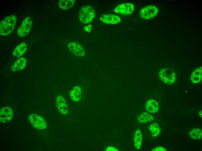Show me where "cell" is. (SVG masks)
Returning a JSON list of instances; mask_svg holds the SVG:
<instances>
[{"instance_id": "1", "label": "cell", "mask_w": 202, "mask_h": 151, "mask_svg": "<svg viewBox=\"0 0 202 151\" xmlns=\"http://www.w3.org/2000/svg\"><path fill=\"white\" fill-rule=\"evenodd\" d=\"M17 20L16 16L12 15L3 19L0 23V34L2 36L10 35L14 30Z\"/></svg>"}, {"instance_id": "2", "label": "cell", "mask_w": 202, "mask_h": 151, "mask_svg": "<svg viewBox=\"0 0 202 151\" xmlns=\"http://www.w3.org/2000/svg\"><path fill=\"white\" fill-rule=\"evenodd\" d=\"M95 15V10L93 7L89 5L82 7L79 13V19L84 24L90 23L94 19Z\"/></svg>"}, {"instance_id": "3", "label": "cell", "mask_w": 202, "mask_h": 151, "mask_svg": "<svg viewBox=\"0 0 202 151\" xmlns=\"http://www.w3.org/2000/svg\"><path fill=\"white\" fill-rule=\"evenodd\" d=\"M159 76L162 81L169 85L173 84L176 80V75L174 71L167 68L161 69L159 71Z\"/></svg>"}, {"instance_id": "4", "label": "cell", "mask_w": 202, "mask_h": 151, "mask_svg": "<svg viewBox=\"0 0 202 151\" xmlns=\"http://www.w3.org/2000/svg\"><path fill=\"white\" fill-rule=\"evenodd\" d=\"M158 11V9L156 6L154 5H150L142 8L139 12V15L143 19H151L156 16Z\"/></svg>"}, {"instance_id": "5", "label": "cell", "mask_w": 202, "mask_h": 151, "mask_svg": "<svg viewBox=\"0 0 202 151\" xmlns=\"http://www.w3.org/2000/svg\"><path fill=\"white\" fill-rule=\"evenodd\" d=\"M33 20L30 17H28L25 18L18 29V35L23 37L27 35L31 30Z\"/></svg>"}, {"instance_id": "6", "label": "cell", "mask_w": 202, "mask_h": 151, "mask_svg": "<svg viewBox=\"0 0 202 151\" xmlns=\"http://www.w3.org/2000/svg\"><path fill=\"white\" fill-rule=\"evenodd\" d=\"M29 121L35 128L40 130H43L47 126L46 121L42 116L37 114H32L28 117Z\"/></svg>"}, {"instance_id": "7", "label": "cell", "mask_w": 202, "mask_h": 151, "mask_svg": "<svg viewBox=\"0 0 202 151\" xmlns=\"http://www.w3.org/2000/svg\"><path fill=\"white\" fill-rule=\"evenodd\" d=\"M134 10V5L131 3H124L118 5L114 9L116 13L123 15H131Z\"/></svg>"}, {"instance_id": "8", "label": "cell", "mask_w": 202, "mask_h": 151, "mask_svg": "<svg viewBox=\"0 0 202 151\" xmlns=\"http://www.w3.org/2000/svg\"><path fill=\"white\" fill-rule=\"evenodd\" d=\"M69 51L74 55L80 57H83L86 55V52L82 46L76 42H71L67 45Z\"/></svg>"}, {"instance_id": "9", "label": "cell", "mask_w": 202, "mask_h": 151, "mask_svg": "<svg viewBox=\"0 0 202 151\" xmlns=\"http://www.w3.org/2000/svg\"><path fill=\"white\" fill-rule=\"evenodd\" d=\"M13 116V112L9 107H3L0 110V121L1 123H5L9 122Z\"/></svg>"}, {"instance_id": "10", "label": "cell", "mask_w": 202, "mask_h": 151, "mask_svg": "<svg viewBox=\"0 0 202 151\" xmlns=\"http://www.w3.org/2000/svg\"><path fill=\"white\" fill-rule=\"evenodd\" d=\"M100 19L103 23L109 24H117L121 21L119 16L112 14L103 15L100 17Z\"/></svg>"}, {"instance_id": "11", "label": "cell", "mask_w": 202, "mask_h": 151, "mask_svg": "<svg viewBox=\"0 0 202 151\" xmlns=\"http://www.w3.org/2000/svg\"><path fill=\"white\" fill-rule=\"evenodd\" d=\"M56 105L59 111L61 114L66 115L68 113V106L66 100L63 96L59 95L57 97Z\"/></svg>"}, {"instance_id": "12", "label": "cell", "mask_w": 202, "mask_h": 151, "mask_svg": "<svg viewBox=\"0 0 202 151\" xmlns=\"http://www.w3.org/2000/svg\"><path fill=\"white\" fill-rule=\"evenodd\" d=\"M27 63L26 59L24 57H21L15 62L11 66V70L14 72L21 71L25 68Z\"/></svg>"}, {"instance_id": "13", "label": "cell", "mask_w": 202, "mask_h": 151, "mask_svg": "<svg viewBox=\"0 0 202 151\" xmlns=\"http://www.w3.org/2000/svg\"><path fill=\"white\" fill-rule=\"evenodd\" d=\"M145 108L149 113H156L158 110L159 105L155 100L150 99L147 102L145 105Z\"/></svg>"}, {"instance_id": "14", "label": "cell", "mask_w": 202, "mask_h": 151, "mask_svg": "<svg viewBox=\"0 0 202 151\" xmlns=\"http://www.w3.org/2000/svg\"><path fill=\"white\" fill-rule=\"evenodd\" d=\"M27 46L24 42L19 44L15 49L13 52V55L15 57H19L23 55L26 51Z\"/></svg>"}, {"instance_id": "15", "label": "cell", "mask_w": 202, "mask_h": 151, "mask_svg": "<svg viewBox=\"0 0 202 151\" xmlns=\"http://www.w3.org/2000/svg\"><path fill=\"white\" fill-rule=\"evenodd\" d=\"M82 89L78 86H76L69 93L70 96L74 101L77 102L81 98Z\"/></svg>"}, {"instance_id": "16", "label": "cell", "mask_w": 202, "mask_h": 151, "mask_svg": "<svg viewBox=\"0 0 202 151\" xmlns=\"http://www.w3.org/2000/svg\"><path fill=\"white\" fill-rule=\"evenodd\" d=\"M134 140L135 148L137 150H140L143 140L142 134L140 129H138L135 131L134 135Z\"/></svg>"}, {"instance_id": "17", "label": "cell", "mask_w": 202, "mask_h": 151, "mask_svg": "<svg viewBox=\"0 0 202 151\" xmlns=\"http://www.w3.org/2000/svg\"><path fill=\"white\" fill-rule=\"evenodd\" d=\"M202 72V67H200L196 69L192 73L190 78L191 81L193 83H198L201 80Z\"/></svg>"}, {"instance_id": "18", "label": "cell", "mask_w": 202, "mask_h": 151, "mask_svg": "<svg viewBox=\"0 0 202 151\" xmlns=\"http://www.w3.org/2000/svg\"><path fill=\"white\" fill-rule=\"evenodd\" d=\"M75 0H60L58 1L59 8L63 10H67L72 8L75 3Z\"/></svg>"}, {"instance_id": "19", "label": "cell", "mask_w": 202, "mask_h": 151, "mask_svg": "<svg viewBox=\"0 0 202 151\" xmlns=\"http://www.w3.org/2000/svg\"><path fill=\"white\" fill-rule=\"evenodd\" d=\"M138 120L140 123H145L152 121L154 120V117L146 112H143L137 117Z\"/></svg>"}, {"instance_id": "20", "label": "cell", "mask_w": 202, "mask_h": 151, "mask_svg": "<svg viewBox=\"0 0 202 151\" xmlns=\"http://www.w3.org/2000/svg\"><path fill=\"white\" fill-rule=\"evenodd\" d=\"M149 129L152 135L154 137L158 136L160 133V128L158 124L156 123L150 125Z\"/></svg>"}, {"instance_id": "21", "label": "cell", "mask_w": 202, "mask_h": 151, "mask_svg": "<svg viewBox=\"0 0 202 151\" xmlns=\"http://www.w3.org/2000/svg\"><path fill=\"white\" fill-rule=\"evenodd\" d=\"M190 137L195 140H200L202 137V130L200 129L196 128L192 129L189 134Z\"/></svg>"}, {"instance_id": "22", "label": "cell", "mask_w": 202, "mask_h": 151, "mask_svg": "<svg viewBox=\"0 0 202 151\" xmlns=\"http://www.w3.org/2000/svg\"><path fill=\"white\" fill-rule=\"evenodd\" d=\"M152 151H166L167 150L165 148L161 146H158L154 148L152 150Z\"/></svg>"}, {"instance_id": "23", "label": "cell", "mask_w": 202, "mask_h": 151, "mask_svg": "<svg viewBox=\"0 0 202 151\" xmlns=\"http://www.w3.org/2000/svg\"><path fill=\"white\" fill-rule=\"evenodd\" d=\"M106 151H118V149L112 146H109L105 150Z\"/></svg>"}, {"instance_id": "24", "label": "cell", "mask_w": 202, "mask_h": 151, "mask_svg": "<svg viewBox=\"0 0 202 151\" xmlns=\"http://www.w3.org/2000/svg\"><path fill=\"white\" fill-rule=\"evenodd\" d=\"M198 114H199V116L200 117L202 118V111H201V110L199 112Z\"/></svg>"}]
</instances>
